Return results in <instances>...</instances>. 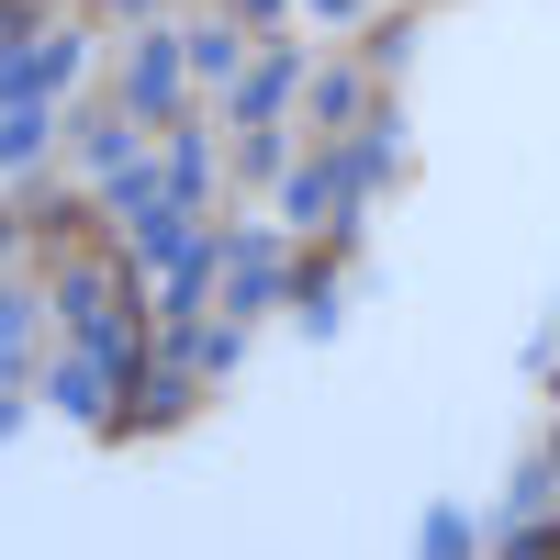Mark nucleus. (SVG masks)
<instances>
[{
  "label": "nucleus",
  "mask_w": 560,
  "mask_h": 560,
  "mask_svg": "<svg viewBox=\"0 0 560 560\" xmlns=\"http://www.w3.org/2000/svg\"><path fill=\"white\" fill-rule=\"evenodd\" d=\"M23 370H34V348H0V382H23Z\"/></svg>",
  "instance_id": "nucleus-22"
},
{
  "label": "nucleus",
  "mask_w": 560,
  "mask_h": 560,
  "mask_svg": "<svg viewBox=\"0 0 560 560\" xmlns=\"http://www.w3.org/2000/svg\"><path fill=\"white\" fill-rule=\"evenodd\" d=\"M303 102H314V124H325V135H348V124H359V102H370V68H314Z\"/></svg>",
  "instance_id": "nucleus-10"
},
{
  "label": "nucleus",
  "mask_w": 560,
  "mask_h": 560,
  "mask_svg": "<svg viewBox=\"0 0 560 560\" xmlns=\"http://www.w3.org/2000/svg\"><path fill=\"white\" fill-rule=\"evenodd\" d=\"M79 158H90V179H113V168L147 158V124H135V113H90L79 124Z\"/></svg>",
  "instance_id": "nucleus-9"
},
{
  "label": "nucleus",
  "mask_w": 560,
  "mask_h": 560,
  "mask_svg": "<svg viewBox=\"0 0 560 560\" xmlns=\"http://www.w3.org/2000/svg\"><path fill=\"white\" fill-rule=\"evenodd\" d=\"M236 23H280V0H236Z\"/></svg>",
  "instance_id": "nucleus-23"
},
{
  "label": "nucleus",
  "mask_w": 560,
  "mask_h": 560,
  "mask_svg": "<svg viewBox=\"0 0 560 560\" xmlns=\"http://www.w3.org/2000/svg\"><path fill=\"white\" fill-rule=\"evenodd\" d=\"M213 292H224L236 325L280 303V236H269V224H236V236H224V280H213Z\"/></svg>",
  "instance_id": "nucleus-3"
},
{
  "label": "nucleus",
  "mask_w": 560,
  "mask_h": 560,
  "mask_svg": "<svg viewBox=\"0 0 560 560\" xmlns=\"http://www.w3.org/2000/svg\"><path fill=\"white\" fill-rule=\"evenodd\" d=\"M158 359H179L191 382H224V370L247 359V325H236V314H224V325H213V314H179L168 337H158Z\"/></svg>",
  "instance_id": "nucleus-4"
},
{
  "label": "nucleus",
  "mask_w": 560,
  "mask_h": 560,
  "mask_svg": "<svg viewBox=\"0 0 560 560\" xmlns=\"http://www.w3.org/2000/svg\"><path fill=\"white\" fill-rule=\"evenodd\" d=\"M34 325H45V303L12 280V292H0V348H34Z\"/></svg>",
  "instance_id": "nucleus-17"
},
{
  "label": "nucleus",
  "mask_w": 560,
  "mask_h": 560,
  "mask_svg": "<svg viewBox=\"0 0 560 560\" xmlns=\"http://www.w3.org/2000/svg\"><path fill=\"white\" fill-rule=\"evenodd\" d=\"M113 23H135V34H147V23H158V0H113Z\"/></svg>",
  "instance_id": "nucleus-21"
},
{
  "label": "nucleus",
  "mask_w": 560,
  "mask_h": 560,
  "mask_svg": "<svg viewBox=\"0 0 560 560\" xmlns=\"http://www.w3.org/2000/svg\"><path fill=\"white\" fill-rule=\"evenodd\" d=\"M45 393H57V415H79V427H124V382H113V370L90 359V348L45 370Z\"/></svg>",
  "instance_id": "nucleus-6"
},
{
  "label": "nucleus",
  "mask_w": 560,
  "mask_h": 560,
  "mask_svg": "<svg viewBox=\"0 0 560 560\" xmlns=\"http://www.w3.org/2000/svg\"><path fill=\"white\" fill-rule=\"evenodd\" d=\"M179 57H191L202 79H236V68H247V23H191V34H179Z\"/></svg>",
  "instance_id": "nucleus-11"
},
{
  "label": "nucleus",
  "mask_w": 560,
  "mask_h": 560,
  "mask_svg": "<svg viewBox=\"0 0 560 560\" xmlns=\"http://www.w3.org/2000/svg\"><path fill=\"white\" fill-rule=\"evenodd\" d=\"M314 12H337V23H348V12H370V0H314Z\"/></svg>",
  "instance_id": "nucleus-24"
},
{
  "label": "nucleus",
  "mask_w": 560,
  "mask_h": 560,
  "mask_svg": "<svg viewBox=\"0 0 560 560\" xmlns=\"http://www.w3.org/2000/svg\"><path fill=\"white\" fill-rule=\"evenodd\" d=\"M179 404H191V370H179V359H158V370H135L124 427H179Z\"/></svg>",
  "instance_id": "nucleus-8"
},
{
  "label": "nucleus",
  "mask_w": 560,
  "mask_h": 560,
  "mask_svg": "<svg viewBox=\"0 0 560 560\" xmlns=\"http://www.w3.org/2000/svg\"><path fill=\"white\" fill-rule=\"evenodd\" d=\"M236 179H280V124H247V168Z\"/></svg>",
  "instance_id": "nucleus-19"
},
{
  "label": "nucleus",
  "mask_w": 560,
  "mask_h": 560,
  "mask_svg": "<svg viewBox=\"0 0 560 560\" xmlns=\"http://www.w3.org/2000/svg\"><path fill=\"white\" fill-rule=\"evenodd\" d=\"M0 247H12V224H0Z\"/></svg>",
  "instance_id": "nucleus-25"
},
{
  "label": "nucleus",
  "mask_w": 560,
  "mask_h": 560,
  "mask_svg": "<svg viewBox=\"0 0 560 560\" xmlns=\"http://www.w3.org/2000/svg\"><path fill=\"white\" fill-rule=\"evenodd\" d=\"M325 213H337V191H325V158H314V168L280 179V224H325Z\"/></svg>",
  "instance_id": "nucleus-15"
},
{
  "label": "nucleus",
  "mask_w": 560,
  "mask_h": 560,
  "mask_svg": "<svg viewBox=\"0 0 560 560\" xmlns=\"http://www.w3.org/2000/svg\"><path fill=\"white\" fill-rule=\"evenodd\" d=\"M303 337H337V280L303 269Z\"/></svg>",
  "instance_id": "nucleus-18"
},
{
  "label": "nucleus",
  "mask_w": 560,
  "mask_h": 560,
  "mask_svg": "<svg viewBox=\"0 0 560 560\" xmlns=\"http://www.w3.org/2000/svg\"><path fill=\"white\" fill-rule=\"evenodd\" d=\"M45 135H57V124H45V102H12V113H0V168L23 179V168L45 158Z\"/></svg>",
  "instance_id": "nucleus-14"
},
{
  "label": "nucleus",
  "mask_w": 560,
  "mask_h": 560,
  "mask_svg": "<svg viewBox=\"0 0 560 560\" xmlns=\"http://www.w3.org/2000/svg\"><path fill=\"white\" fill-rule=\"evenodd\" d=\"M415 549H427V560H471V549H482V516H471V504H427Z\"/></svg>",
  "instance_id": "nucleus-13"
},
{
  "label": "nucleus",
  "mask_w": 560,
  "mask_h": 560,
  "mask_svg": "<svg viewBox=\"0 0 560 560\" xmlns=\"http://www.w3.org/2000/svg\"><path fill=\"white\" fill-rule=\"evenodd\" d=\"M303 79H314V68L292 57V45H258V57L236 68V90H224V124H236V135H247V124H280V113H292V90H303Z\"/></svg>",
  "instance_id": "nucleus-2"
},
{
  "label": "nucleus",
  "mask_w": 560,
  "mask_h": 560,
  "mask_svg": "<svg viewBox=\"0 0 560 560\" xmlns=\"http://www.w3.org/2000/svg\"><path fill=\"white\" fill-rule=\"evenodd\" d=\"M147 202H158V158H135V168H113V179H102V213H124V224H135Z\"/></svg>",
  "instance_id": "nucleus-16"
},
{
  "label": "nucleus",
  "mask_w": 560,
  "mask_h": 560,
  "mask_svg": "<svg viewBox=\"0 0 560 560\" xmlns=\"http://www.w3.org/2000/svg\"><path fill=\"white\" fill-rule=\"evenodd\" d=\"M23 438V382H0V448Z\"/></svg>",
  "instance_id": "nucleus-20"
},
{
  "label": "nucleus",
  "mask_w": 560,
  "mask_h": 560,
  "mask_svg": "<svg viewBox=\"0 0 560 560\" xmlns=\"http://www.w3.org/2000/svg\"><path fill=\"white\" fill-rule=\"evenodd\" d=\"M124 292H113V280L102 269H57V314H68V337H90V325H102Z\"/></svg>",
  "instance_id": "nucleus-12"
},
{
  "label": "nucleus",
  "mask_w": 560,
  "mask_h": 560,
  "mask_svg": "<svg viewBox=\"0 0 560 560\" xmlns=\"http://www.w3.org/2000/svg\"><path fill=\"white\" fill-rule=\"evenodd\" d=\"M179 102H191V57H179V34L147 23V45H135V68H124V113L135 124H179Z\"/></svg>",
  "instance_id": "nucleus-1"
},
{
  "label": "nucleus",
  "mask_w": 560,
  "mask_h": 560,
  "mask_svg": "<svg viewBox=\"0 0 560 560\" xmlns=\"http://www.w3.org/2000/svg\"><path fill=\"white\" fill-rule=\"evenodd\" d=\"M213 179H224V168H213V135H202V124H179L168 147H158V202L202 213V202H213Z\"/></svg>",
  "instance_id": "nucleus-7"
},
{
  "label": "nucleus",
  "mask_w": 560,
  "mask_h": 560,
  "mask_svg": "<svg viewBox=\"0 0 560 560\" xmlns=\"http://www.w3.org/2000/svg\"><path fill=\"white\" fill-rule=\"evenodd\" d=\"M68 68H79V34L12 45V57H0V113H12V102H57V90H68Z\"/></svg>",
  "instance_id": "nucleus-5"
}]
</instances>
